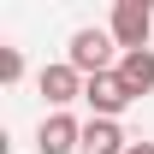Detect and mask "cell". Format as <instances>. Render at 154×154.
Returning <instances> with one entry per match:
<instances>
[{"label":"cell","mask_w":154,"mask_h":154,"mask_svg":"<svg viewBox=\"0 0 154 154\" xmlns=\"http://www.w3.org/2000/svg\"><path fill=\"white\" fill-rule=\"evenodd\" d=\"M113 42L119 54H136V48H148V30H154V6L148 0H113Z\"/></svg>","instance_id":"2"},{"label":"cell","mask_w":154,"mask_h":154,"mask_svg":"<svg viewBox=\"0 0 154 154\" xmlns=\"http://www.w3.org/2000/svg\"><path fill=\"white\" fill-rule=\"evenodd\" d=\"M83 101H89V113H95V119H119L136 95L125 89V77H119V71H101V77L83 83Z\"/></svg>","instance_id":"3"},{"label":"cell","mask_w":154,"mask_h":154,"mask_svg":"<svg viewBox=\"0 0 154 154\" xmlns=\"http://www.w3.org/2000/svg\"><path fill=\"white\" fill-rule=\"evenodd\" d=\"M83 83H89V77L71 71V65H42V77H36V89L48 95V107H54V113H65L71 101H83Z\"/></svg>","instance_id":"4"},{"label":"cell","mask_w":154,"mask_h":154,"mask_svg":"<svg viewBox=\"0 0 154 154\" xmlns=\"http://www.w3.org/2000/svg\"><path fill=\"white\" fill-rule=\"evenodd\" d=\"M119 77L131 95H148L154 89V48H136V54H119Z\"/></svg>","instance_id":"7"},{"label":"cell","mask_w":154,"mask_h":154,"mask_svg":"<svg viewBox=\"0 0 154 154\" xmlns=\"http://www.w3.org/2000/svg\"><path fill=\"white\" fill-rule=\"evenodd\" d=\"M24 77V54L18 48H0V83H18Z\"/></svg>","instance_id":"8"},{"label":"cell","mask_w":154,"mask_h":154,"mask_svg":"<svg viewBox=\"0 0 154 154\" xmlns=\"http://www.w3.org/2000/svg\"><path fill=\"white\" fill-rule=\"evenodd\" d=\"M113 54H119L113 30H77L71 48H65V65H71V71H83V77H101V71H119Z\"/></svg>","instance_id":"1"},{"label":"cell","mask_w":154,"mask_h":154,"mask_svg":"<svg viewBox=\"0 0 154 154\" xmlns=\"http://www.w3.org/2000/svg\"><path fill=\"white\" fill-rule=\"evenodd\" d=\"M36 148L42 154H77L83 148V125H77L71 113H48L42 131H36Z\"/></svg>","instance_id":"5"},{"label":"cell","mask_w":154,"mask_h":154,"mask_svg":"<svg viewBox=\"0 0 154 154\" xmlns=\"http://www.w3.org/2000/svg\"><path fill=\"white\" fill-rule=\"evenodd\" d=\"M77 154H131V142H125V131H119V119H89Z\"/></svg>","instance_id":"6"},{"label":"cell","mask_w":154,"mask_h":154,"mask_svg":"<svg viewBox=\"0 0 154 154\" xmlns=\"http://www.w3.org/2000/svg\"><path fill=\"white\" fill-rule=\"evenodd\" d=\"M131 154H154V142H131Z\"/></svg>","instance_id":"9"}]
</instances>
